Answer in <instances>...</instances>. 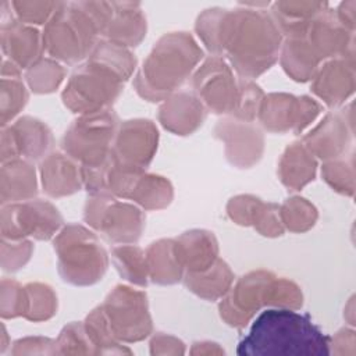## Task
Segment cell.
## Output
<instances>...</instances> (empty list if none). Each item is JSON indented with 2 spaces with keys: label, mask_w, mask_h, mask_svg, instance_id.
Segmentation results:
<instances>
[{
  "label": "cell",
  "mask_w": 356,
  "mask_h": 356,
  "mask_svg": "<svg viewBox=\"0 0 356 356\" xmlns=\"http://www.w3.org/2000/svg\"><path fill=\"white\" fill-rule=\"evenodd\" d=\"M65 76V68L53 58H40L31 65L25 78L29 89L38 95H47L54 92Z\"/></svg>",
  "instance_id": "cell-37"
},
{
  "label": "cell",
  "mask_w": 356,
  "mask_h": 356,
  "mask_svg": "<svg viewBox=\"0 0 356 356\" xmlns=\"http://www.w3.org/2000/svg\"><path fill=\"white\" fill-rule=\"evenodd\" d=\"M175 243L185 273L206 270L218 259V243L210 231H186L175 239Z\"/></svg>",
  "instance_id": "cell-26"
},
{
  "label": "cell",
  "mask_w": 356,
  "mask_h": 356,
  "mask_svg": "<svg viewBox=\"0 0 356 356\" xmlns=\"http://www.w3.org/2000/svg\"><path fill=\"white\" fill-rule=\"evenodd\" d=\"M88 58L107 65L124 81L129 79L136 68V57L132 54L129 47L107 39H100Z\"/></svg>",
  "instance_id": "cell-35"
},
{
  "label": "cell",
  "mask_w": 356,
  "mask_h": 356,
  "mask_svg": "<svg viewBox=\"0 0 356 356\" xmlns=\"http://www.w3.org/2000/svg\"><path fill=\"white\" fill-rule=\"evenodd\" d=\"M306 38L320 61L355 57V32L346 29L328 7L309 22Z\"/></svg>",
  "instance_id": "cell-17"
},
{
  "label": "cell",
  "mask_w": 356,
  "mask_h": 356,
  "mask_svg": "<svg viewBox=\"0 0 356 356\" xmlns=\"http://www.w3.org/2000/svg\"><path fill=\"white\" fill-rule=\"evenodd\" d=\"M282 33L271 13L261 8L227 10L222 56L242 79L257 78L280 58Z\"/></svg>",
  "instance_id": "cell-1"
},
{
  "label": "cell",
  "mask_w": 356,
  "mask_h": 356,
  "mask_svg": "<svg viewBox=\"0 0 356 356\" xmlns=\"http://www.w3.org/2000/svg\"><path fill=\"white\" fill-rule=\"evenodd\" d=\"M207 115V108L191 90H178L163 100L159 108V121L175 135H191L197 131Z\"/></svg>",
  "instance_id": "cell-19"
},
{
  "label": "cell",
  "mask_w": 356,
  "mask_h": 356,
  "mask_svg": "<svg viewBox=\"0 0 356 356\" xmlns=\"http://www.w3.org/2000/svg\"><path fill=\"white\" fill-rule=\"evenodd\" d=\"M149 280L159 285H172L184 278L185 270L177 252L175 239H159L146 249Z\"/></svg>",
  "instance_id": "cell-28"
},
{
  "label": "cell",
  "mask_w": 356,
  "mask_h": 356,
  "mask_svg": "<svg viewBox=\"0 0 356 356\" xmlns=\"http://www.w3.org/2000/svg\"><path fill=\"white\" fill-rule=\"evenodd\" d=\"M1 49L4 57L19 70H28L42 58L43 38L40 32L10 15V21H1Z\"/></svg>",
  "instance_id": "cell-20"
},
{
  "label": "cell",
  "mask_w": 356,
  "mask_h": 356,
  "mask_svg": "<svg viewBox=\"0 0 356 356\" xmlns=\"http://www.w3.org/2000/svg\"><path fill=\"white\" fill-rule=\"evenodd\" d=\"M182 281L196 296L204 300H217L231 289L234 273L224 260L217 259L206 270L185 273Z\"/></svg>",
  "instance_id": "cell-29"
},
{
  "label": "cell",
  "mask_w": 356,
  "mask_h": 356,
  "mask_svg": "<svg viewBox=\"0 0 356 356\" xmlns=\"http://www.w3.org/2000/svg\"><path fill=\"white\" fill-rule=\"evenodd\" d=\"M263 200L253 195H238L228 200L227 214L238 225H253Z\"/></svg>",
  "instance_id": "cell-46"
},
{
  "label": "cell",
  "mask_w": 356,
  "mask_h": 356,
  "mask_svg": "<svg viewBox=\"0 0 356 356\" xmlns=\"http://www.w3.org/2000/svg\"><path fill=\"white\" fill-rule=\"evenodd\" d=\"M33 252V245L28 239L1 238V267L4 271H17L24 267Z\"/></svg>",
  "instance_id": "cell-45"
},
{
  "label": "cell",
  "mask_w": 356,
  "mask_h": 356,
  "mask_svg": "<svg viewBox=\"0 0 356 356\" xmlns=\"http://www.w3.org/2000/svg\"><path fill=\"white\" fill-rule=\"evenodd\" d=\"M7 127L11 131L19 157L35 161L43 160L50 154L54 146V138L43 121L24 115Z\"/></svg>",
  "instance_id": "cell-23"
},
{
  "label": "cell",
  "mask_w": 356,
  "mask_h": 356,
  "mask_svg": "<svg viewBox=\"0 0 356 356\" xmlns=\"http://www.w3.org/2000/svg\"><path fill=\"white\" fill-rule=\"evenodd\" d=\"M159 143V131L153 121L128 120L120 124L111 147V159L128 168L146 171Z\"/></svg>",
  "instance_id": "cell-14"
},
{
  "label": "cell",
  "mask_w": 356,
  "mask_h": 356,
  "mask_svg": "<svg viewBox=\"0 0 356 356\" xmlns=\"http://www.w3.org/2000/svg\"><path fill=\"white\" fill-rule=\"evenodd\" d=\"M83 220L107 242L128 245L139 241L146 217L138 206L118 202L108 193H88Z\"/></svg>",
  "instance_id": "cell-8"
},
{
  "label": "cell",
  "mask_w": 356,
  "mask_h": 356,
  "mask_svg": "<svg viewBox=\"0 0 356 356\" xmlns=\"http://www.w3.org/2000/svg\"><path fill=\"white\" fill-rule=\"evenodd\" d=\"M114 338L139 342L153 332L147 295L128 285H117L100 305Z\"/></svg>",
  "instance_id": "cell-9"
},
{
  "label": "cell",
  "mask_w": 356,
  "mask_h": 356,
  "mask_svg": "<svg viewBox=\"0 0 356 356\" xmlns=\"http://www.w3.org/2000/svg\"><path fill=\"white\" fill-rule=\"evenodd\" d=\"M213 134L224 143L228 163L236 168H250L263 156L264 135L254 122L224 115Z\"/></svg>",
  "instance_id": "cell-15"
},
{
  "label": "cell",
  "mask_w": 356,
  "mask_h": 356,
  "mask_svg": "<svg viewBox=\"0 0 356 356\" xmlns=\"http://www.w3.org/2000/svg\"><path fill=\"white\" fill-rule=\"evenodd\" d=\"M63 225V216L57 207L44 199L4 204L1 210V238L39 241L54 238Z\"/></svg>",
  "instance_id": "cell-10"
},
{
  "label": "cell",
  "mask_w": 356,
  "mask_h": 356,
  "mask_svg": "<svg viewBox=\"0 0 356 356\" xmlns=\"http://www.w3.org/2000/svg\"><path fill=\"white\" fill-rule=\"evenodd\" d=\"M42 188L50 197L70 196L83 186L81 164L67 153L47 154L39 167Z\"/></svg>",
  "instance_id": "cell-21"
},
{
  "label": "cell",
  "mask_w": 356,
  "mask_h": 356,
  "mask_svg": "<svg viewBox=\"0 0 356 356\" xmlns=\"http://www.w3.org/2000/svg\"><path fill=\"white\" fill-rule=\"evenodd\" d=\"M353 104L325 114L321 122L302 139L314 157L324 161L346 153L353 139Z\"/></svg>",
  "instance_id": "cell-16"
},
{
  "label": "cell",
  "mask_w": 356,
  "mask_h": 356,
  "mask_svg": "<svg viewBox=\"0 0 356 356\" xmlns=\"http://www.w3.org/2000/svg\"><path fill=\"white\" fill-rule=\"evenodd\" d=\"M280 61L286 75L296 82L310 81L321 63L306 38V29L284 36Z\"/></svg>",
  "instance_id": "cell-22"
},
{
  "label": "cell",
  "mask_w": 356,
  "mask_h": 356,
  "mask_svg": "<svg viewBox=\"0 0 356 356\" xmlns=\"http://www.w3.org/2000/svg\"><path fill=\"white\" fill-rule=\"evenodd\" d=\"M192 92L200 99L207 111L231 115L238 103L239 78L224 57L210 56L191 76Z\"/></svg>",
  "instance_id": "cell-11"
},
{
  "label": "cell",
  "mask_w": 356,
  "mask_h": 356,
  "mask_svg": "<svg viewBox=\"0 0 356 356\" xmlns=\"http://www.w3.org/2000/svg\"><path fill=\"white\" fill-rule=\"evenodd\" d=\"M28 90L21 79V70L7 58L1 64V127L10 125L28 103Z\"/></svg>",
  "instance_id": "cell-30"
},
{
  "label": "cell",
  "mask_w": 356,
  "mask_h": 356,
  "mask_svg": "<svg viewBox=\"0 0 356 356\" xmlns=\"http://www.w3.org/2000/svg\"><path fill=\"white\" fill-rule=\"evenodd\" d=\"M56 355H96L83 323L67 324L56 339Z\"/></svg>",
  "instance_id": "cell-41"
},
{
  "label": "cell",
  "mask_w": 356,
  "mask_h": 356,
  "mask_svg": "<svg viewBox=\"0 0 356 356\" xmlns=\"http://www.w3.org/2000/svg\"><path fill=\"white\" fill-rule=\"evenodd\" d=\"M203 50L188 32L163 35L134 78L135 90L147 102H163L192 76Z\"/></svg>",
  "instance_id": "cell-4"
},
{
  "label": "cell",
  "mask_w": 356,
  "mask_h": 356,
  "mask_svg": "<svg viewBox=\"0 0 356 356\" xmlns=\"http://www.w3.org/2000/svg\"><path fill=\"white\" fill-rule=\"evenodd\" d=\"M268 306L298 310L303 306L300 286L285 277H274L268 289Z\"/></svg>",
  "instance_id": "cell-43"
},
{
  "label": "cell",
  "mask_w": 356,
  "mask_h": 356,
  "mask_svg": "<svg viewBox=\"0 0 356 356\" xmlns=\"http://www.w3.org/2000/svg\"><path fill=\"white\" fill-rule=\"evenodd\" d=\"M10 6L15 10L18 21L26 25L44 24L54 14L58 3L54 1H13Z\"/></svg>",
  "instance_id": "cell-47"
},
{
  "label": "cell",
  "mask_w": 356,
  "mask_h": 356,
  "mask_svg": "<svg viewBox=\"0 0 356 356\" xmlns=\"http://www.w3.org/2000/svg\"><path fill=\"white\" fill-rule=\"evenodd\" d=\"M152 355H184L185 343L174 335L165 332H157L150 339Z\"/></svg>",
  "instance_id": "cell-50"
},
{
  "label": "cell",
  "mask_w": 356,
  "mask_h": 356,
  "mask_svg": "<svg viewBox=\"0 0 356 356\" xmlns=\"http://www.w3.org/2000/svg\"><path fill=\"white\" fill-rule=\"evenodd\" d=\"M317 160L302 140L286 146L278 161V178L288 191L296 192L316 178Z\"/></svg>",
  "instance_id": "cell-24"
},
{
  "label": "cell",
  "mask_w": 356,
  "mask_h": 356,
  "mask_svg": "<svg viewBox=\"0 0 356 356\" xmlns=\"http://www.w3.org/2000/svg\"><path fill=\"white\" fill-rule=\"evenodd\" d=\"M174 197L171 182L154 174H143L136 182L129 199L145 210H160L167 207Z\"/></svg>",
  "instance_id": "cell-32"
},
{
  "label": "cell",
  "mask_w": 356,
  "mask_h": 356,
  "mask_svg": "<svg viewBox=\"0 0 356 356\" xmlns=\"http://www.w3.org/2000/svg\"><path fill=\"white\" fill-rule=\"evenodd\" d=\"M353 309H355V307H353V296H352V298L349 299L348 305L345 306V310H346V312H345V314H349V317H346V318H348V321H349V324H350V325H355V323H353V321H355V317H353Z\"/></svg>",
  "instance_id": "cell-54"
},
{
  "label": "cell",
  "mask_w": 356,
  "mask_h": 356,
  "mask_svg": "<svg viewBox=\"0 0 356 356\" xmlns=\"http://www.w3.org/2000/svg\"><path fill=\"white\" fill-rule=\"evenodd\" d=\"M113 263L120 275L136 286H146L149 281V270L146 253L134 243L118 245L111 250Z\"/></svg>",
  "instance_id": "cell-33"
},
{
  "label": "cell",
  "mask_w": 356,
  "mask_h": 356,
  "mask_svg": "<svg viewBox=\"0 0 356 356\" xmlns=\"http://www.w3.org/2000/svg\"><path fill=\"white\" fill-rule=\"evenodd\" d=\"M274 277L267 270H254L242 275L221 298L220 317L231 327H245L261 307L268 306V289Z\"/></svg>",
  "instance_id": "cell-13"
},
{
  "label": "cell",
  "mask_w": 356,
  "mask_h": 356,
  "mask_svg": "<svg viewBox=\"0 0 356 356\" xmlns=\"http://www.w3.org/2000/svg\"><path fill=\"white\" fill-rule=\"evenodd\" d=\"M355 81V57H337L318 67L310 89L324 104L335 108L353 95Z\"/></svg>",
  "instance_id": "cell-18"
},
{
  "label": "cell",
  "mask_w": 356,
  "mask_h": 356,
  "mask_svg": "<svg viewBox=\"0 0 356 356\" xmlns=\"http://www.w3.org/2000/svg\"><path fill=\"white\" fill-rule=\"evenodd\" d=\"M335 15L346 29H349L350 32H355V26H356V1L355 0L341 3L335 11Z\"/></svg>",
  "instance_id": "cell-52"
},
{
  "label": "cell",
  "mask_w": 356,
  "mask_h": 356,
  "mask_svg": "<svg viewBox=\"0 0 356 356\" xmlns=\"http://www.w3.org/2000/svg\"><path fill=\"white\" fill-rule=\"evenodd\" d=\"M11 355H56V339L46 337H26L13 343Z\"/></svg>",
  "instance_id": "cell-49"
},
{
  "label": "cell",
  "mask_w": 356,
  "mask_h": 356,
  "mask_svg": "<svg viewBox=\"0 0 356 356\" xmlns=\"http://www.w3.org/2000/svg\"><path fill=\"white\" fill-rule=\"evenodd\" d=\"M225 8H210L202 13L195 24V29L206 49L213 54L222 57V32L225 21Z\"/></svg>",
  "instance_id": "cell-39"
},
{
  "label": "cell",
  "mask_w": 356,
  "mask_h": 356,
  "mask_svg": "<svg viewBox=\"0 0 356 356\" xmlns=\"http://www.w3.org/2000/svg\"><path fill=\"white\" fill-rule=\"evenodd\" d=\"M83 325L96 349V355H132L129 348L122 346L114 338L102 306H97L86 316Z\"/></svg>",
  "instance_id": "cell-34"
},
{
  "label": "cell",
  "mask_w": 356,
  "mask_h": 356,
  "mask_svg": "<svg viewBox=\"0 0 356 356\" xmlns=\"http://www.w3.org/2000/svg\"><path fill=\"white\" fill-rule=\"evenodd\" d=\"M113 17L103 33L104 39L125 47L138 46L146 36V17L138 3H111Z\"/></svg>",
  "instance_id": "cell-25"
},
{
  "label": "cell",
  "mask_w": 356,
  "mask_h": 356,
  "mask_svg": "<svg viewBox=\"0 0 356 356\" xmlns=\"http://www.w3.org/2000/svg\"><path fill=\"white\" fill-rule=\"evenodd\" d=\"M124 82L107 65L88 58L70 75L61 95L63 103L79 115L107 110L120 97Z\"/></svg>",
  "instance_id": "cell-6"
},
{
  "label": "cell",
  "mask_w": 356,
  "mask_h": 356,
  "mask_svg": "<svg viewBox=\"0 0 356 356\" xmlns=\"http://www.w3.org/2000/svg\"><path fill=\"white\" fill-rule=\"evenodd\" d=\"M191 355H224L222 348L210 341H203V342H195L191 349Z\"/></svg>",
  "instance_id": "cell-53"
},
{
  "label": "cell",
  "mask_w": 356,
  "mask_h": 356,
  "mask_svg": "<svg viewBox=\"0 0 356 356\" xmlns=\"http://www.w3.org/2000/svg\"><path fill=\"white\" fill-rule=\"evenodd\" d=\"M323 179L338 193L352 197L355 195V163L353 153L324 161L321 167Z\"/></svg>",
  "instance_id": "cell-38"
},
{
  "label": "cell",
  "mask_w": 356,
  "mask_h": 356,
  "mask_svg": "<svg viewBox=\"0 0 356 356\" xmlns=\"http://www.w3.org/2000/svg\"><path fill=\"white\" fill-rule=\"evenodd\" d=\"M28 307L25 318L29 321H46L57 313V295L53 288L42 282H29L25 285Z\"/></svg>",
  "instance_id": "cell-40"
},
{
  "label": "cell",
  "mask_w": 356,
  "mask_h": 356,
  "mask_svg": "<svg viewBox=\"0 0 356 356\" xmlns=\"http://www.w3.org/2000/svg\"><path fill=\"white\" fill-rule=\"evenodd\" d=\"M321 113V104L310 96L288 93L264 95L257 121L260 127L273 134L292 131L299 135Z\"/></svg>",
  "instance_id": "cell-12"
},
{
  "label": "cell",
  "mask_w": 356,
  "mask_h": 356,
  "mask_svg": "<svg viewBox=\"0 0 356 356\" xmlns=\"http://www.w3.org/2000/svg\"><path fill=\"white\" fill-rule=\"evenodd\" d=\"M28 307L26 288L14 280L3 278L1 281V317L14 318L25 316Z\"/></svg>",
  "instance_id": "cell-44"
},
{
  "label": "cell",
  "mask_w": 356,
  "mask_h": 356,
  "mask_svg": "<svg viewBox=\"0 0 356 356\" xmlns=\"http://www.w3.org/2000/svg\"><path fill=\"white\" fill-rule=\"evenodd\" d=\"M264 97V92L250 79L239 78V95L235 111L229 115L242 121L254 122Z\"/></svg>",
  "instance_id": "cell-42"
},
{
  "label": "cell",
  "mask_w": 356,
  "mask_h": 356,
  "mask_svg": "<svg viewBox=\"0 0 356 356\" xmlns=\"http://www.w3.org/2000/svg\"><path fill=\"white\" fill-rule=\"evenodd\" d=\"M327 7V3L316 1H277L270 13L282 36H286L306 29L309 22Z\"/></svg>",
  "instance_id": "cell-31"
},
{
  "label": "cell",
  "mask_w": 356,
  "mask_h": 356,
  "mask_svg": "<svg viewBox=\"0 0 356 356\" xmlns=\"http://www.w3.org/2000/svg\"><path fill=\"white\" fill-rule=\"evenodd\" d=\"M118 127V115L111 108L82 114L64 132L61 147L82 167L102 165L110 157Z\"/></svg>",
  "instance_id": "cell-7"
},
{
  "label": "cell",
  "mask_w": 356,
  "mask_h": 356,
  "mask_svg": "<svg viewBox=\"0 0 356 356\" xmlns=\"http://www.w3.org/2000/svg\"><path fill=\"white\" fill-rule=\"evenodd\" d=\"M355 352L356 337L352 328H342L330 338V355H355Z\"/></svg>",
  "instance_id": "cell-51"
},
{
  "label": "cell",
  "mask_w": 356,
  "mask_h": 356,
  "mask_svg": "<svg viewBox=\"0 0 356 356\" xmlns=\"http://www.w3.org/2000/svg\"><path fill=\"white\" fill-rule=\"evenodd\" d=\"M53 246L64 282L89 286L103 278L108 256L93 231L79 224H67L54 236Z\"/></svg>",
  "instance_id": "cell-5"
},
{
  "label": "cell",
  "mask_w": 356,
  "mask_h": 356,
  "mask_svg": "<svg viewBox=\"0 0 356 356\" xmlns=\"http://www.w3.org/2000/svg\"><path fill=\"white\" fill-rule=\"evenodd\" d=\"M252 227L263 236H268V238L281 236L285 228L280 217V206L277 203L263 202Z\"/></svg>",
  "instance_id": "cell-48"
},
{
  "label": "cell",
  "mask_w": 356,
  "mask_h": 356,
  "mask_svg": "<svg viewBox=\"0 0 356 356\" xmlns=\"http://www.w3.org/2000/svg\"><path fill=\"white\" fill-rule=\"evenodd\" d=\"M241 356H327L330 337L310 320L292 309L270 307L253 321L236 348Z\"/></svg>",
  "instance_id": "cell-2"
},
{
  "label": "cell",
  "mask_w": 356,
  "mask_h": 356,
  "mask_svg": "<svg viewBox=\"0 0 356 356\" xmlns=\"http://www.w3.org/2000/svg\"><path fill=\"white\" fill-rule=\"evenodd\" d=\"M113 17V4L106 1L58 3L46 22L44 51L63 63L75 64L89 57Z\"/></svg>",
  "instance_id": "cell-3"
},
{
  "label": "cell",
  "mask_w": 356,
  "mask_h": 356,
  "mask_svg": "<svg viewBox=\"0 0 356 356\" xmlns=\"http://www.w3.org/2000/svg\"><path fill=\"white\" fill-rule=\"evenodd\" d=\"M1 204L26 202L38 195V181L29 160L14 159L1 167Z\"/></svg>",
  "instance_id": "cell-27"
},
{
  "label": "cell",
  "mask_w": 356,
  "mask_h": 356,
  "mask_svg": "<svg viewBox=\"0 0 356 356\" xmlns=\"http://www.w3.org/2000/svg\"><path fill=\"white\" fill-rule=\"evenodd\" d=\"M284 228L291 232H306L314 227L318 213L312 202L302 196H292L280 206Z\"/></svg>",
  "instance_id": "cell-36"
}]
</instances>
